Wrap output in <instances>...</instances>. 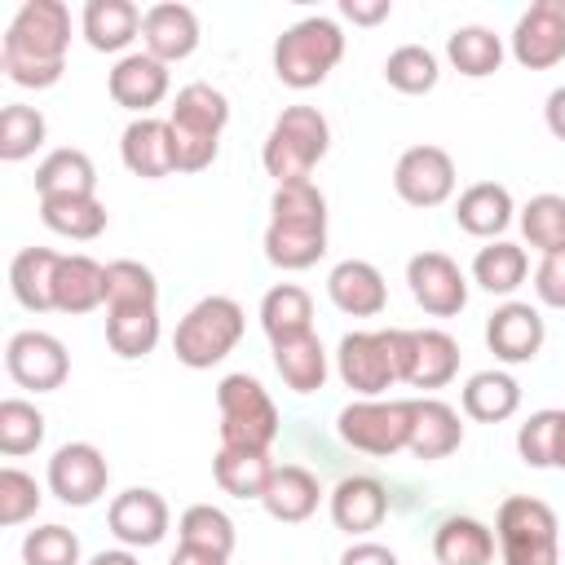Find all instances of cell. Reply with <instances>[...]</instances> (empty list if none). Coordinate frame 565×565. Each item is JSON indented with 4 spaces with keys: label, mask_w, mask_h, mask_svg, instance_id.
I'll use <instances>...</instances> for the list:
<instances>
[{
    "label": "cell",
    "mask_w": 565,
    "mask_h": 565,
    "mask_svg": "<svg viewBox=\"0 0 565 565\" xmlns=\"http://www.w3.org/2000/svg\"><path fill=\"white\" fill-rule=\"evenodd\" d=\"M4 371L18 388H31V393H53L66 384L71 375V358H66V344L49 331H18L9 335L4 344Z\"/></svg>",
    "instance_id": "obj_11"
},
{
    "label": "cell",
    "mask_w": 565,
    "mask_h": 565,
    "mask_svg": "<svg viewBox=\"0 0 565 565\" xmlns=\"http://www.w3.org/2000/svg\"><path fill=\"white\" fill-rule=\"evenodd\" d=\"M225 124H230V102H225L221 88H212L203 79L177 88L172 110H168L177 172H203V168H212L216 163V150H221Z\"/></svg>",
    "instance_id": "obj_3"
},
{
    "label": "cell",
    "mask_w": 565,
    "mask_h": 565,
    "mask_svg": "<svg viewBox=\"0 0 565 565\" xmlns=\"http://www.w3.org/2000/svg\"><path fill=\"white\" fill-rule=\"evenodd\" d=\"M455 181H459L455 159H450V150H441V146H428V141H424V146H411V150L397 154L393 190H397V199L411 203V207H441V203L455 194Z\"/></svg>",
    "instance_id": "obj_12"
},
{
    "label": "cell",
    "mask_w": 565,
    "mask_h": 565,
    "mask_svg": "<svg viewBox=\"0 0 565 565\" xmlns=\"http://www.w3.org/2000/svg\"><path fill=\"white\" fill-rule=\"evenodd\" d=\"M44 137H49V124H44V115L35 106L9 102L0 110V159L4 163H22L26 154H35L44 146Z\"/></svg>",
    "instance_id": "obj_41"
},
{
    "label": "cell",
    "mask_w": 565,
    "mask_h": 565,
    "mask_svg": "<svg viewBox=\"0 0 565 565\" xmlns=\"http://www.w3.org/2000/svg\"><path fill=\"white\" fill-rule=\"evenodd\" d=\"M44 441V415L35 402L26 397H4L0 402V455L4 459H22L31 450H40Z\"/></svg>",
    "instance_id": "obj_42"
},
{
    "label": "cell",
    "mask_w": 565,
    "mask_h": 565,
    "mask_svg": "<svg viewBox=\"0 0 565 565\" xmlns=\"http://www.w3.org/2000/svg\"><path fill=\"white\" fill-rule=\"evenodd\" d=\"M40 221L71 243H93L106 230V203L97 194H49L40 199Z\"/></svg>",
    "instance_id": "obj_32"
},
{
    "label": "cell",
    "mask_w": 565,
    "mask_h": 565,
    "mask_svg": "<svg viewBox=\"0 0 565 565\" xmlns=\"http://www.w3.org/2000/svg\"><path fill=\"white\" fill-rule=\"evenodd\" d=\"M406 287L415 305L433 318H455L468 305V278L446 252H415L406 260Z\"/></svg>",
    "instance_id": "obj_14"
},
{
    "label": "cell",
    "mask_w": 565,
    "mask_h": 565,
    "mask_svg": "<svg viewBox=\"0 0 565 565\" xmlns=\"http://www.w3.org/2000/svg\"><path fill=\"white\" fill-rule=\"evenodd\" d=\"M437 565H490L494 561V530L477 516H446L433 534Z\"/></svg>",
    "instance_id": "obj_31"
},
{
    "label": "cell",
    "mask_w": 565,
    "mask_h": 565,
    "mask_svg": "<svg viewBox=\"0 0 565 565\" xmlns=\"http://www.w3.org/2000/svg\"><path fill=\"white\" fill-rule=\"evenodd\" d=\"M340 57H344V31L327 13L300 18L274 40V75H278V84L300 88V93L318 88L335 71Z\"/></svg>",
    "instance_id": "obj_5"
},
{
    "label": "cell",
    "mask_w": 565,
    "mask_h": 565,
    "mask_svg": "<svg viewBox=\"0 0 565 565\" xmlns=\"http://www.w3.org/2000/svg\"><path fill=\"white\" fill-rule=\"evenodd\" d=\"M340 565H397V552L375 543V539H358L340 552Z\"/></svg>",
    "instance_id": "obj_50"
},
{
    "label": "cell",
    "mask_w": 565,
    "mask_h": 565,
    "mask_svg": "<svg viewBox=\"0 0 565 565\" xmlns=\"http://www.w3.org/2000/svg\"><path fill=\"white\" fill-rule=\"evenodd\" d=\"M340 13H344L349 22H358V26H375V22H384V18L393 13V4H388V0H344Z\"/></svg>",
    "instance_id": "obj_51"
},
{
    "label": "cell",
    "mask_w": 565,
    "mask_h": 565,
    "mask_svg": "<svg viewBox=\"0 0 565 565\" xmlns=\"http://www.w3.org/2000/svg\"><path fill=\"white\" fill-rule=\"evenodd\" d=\"M411 415H415V397H358L335 415V433L344 446L388 459L397 450L411 446Z\"/></svg>",
    "instance_id": "obj_10"
},
{
    "label": "cell",
    "mask_w": 565,
    "mask_h": 565,
    "mask_svg": "<svg viewBox=\"0 0 565 565\" xmlns=\"http://www.w3.org/2000/svg\"><path fill=\"white\" fill-rule=\"evenodd\" d=\"M35 194L49 199V194H97V168L84 150L75 146H62V150H49L35 168Z\"/></svg>",
    "instance_id": "obj_37"
},
{
    "label": "cell",
    "mask_w": 565,
    "mask_h": 565,
    "mask_svg": "<svg viewBox=\"0 0 565 565\" xmlns=\"http://www.w3.org/2000/svg\"><path fill=\"white\" fill-rule=\"evenodd\" d=\"M88 565H141V561L132 556V547H106V552H97Z\"/></svg>",
    "instance_id": "obj_54"
},
{
    "label": "cell",
    "mask_w": 565,
    "mask_h": 565,
    "mask_svg": "<svg viewBox=\"0 0 565 565\" xmlns=\"http://www.w3.org/2000/svg\"><path fill=\"white\" fill-rule=\"evenodd\" d=\"M318 503H322V486L305 463H278L269 486H265V494H260V508L282 525L309 521L318 512Z\"/></svg>",
    "instance_id": "obj_24"
},
{
    "label": "cell",
    "mask_w": 565,
    "mask_h": 565,
    "mask_svg": "<svg viewBox=\"0 0 565 565\" xmlns=\"http://www.w3.org/2000/svg\"><path fill=\"white\" fill-rule=\"evenodd\" d=\"M534 296L547 309H565V247L547 252L534 269Z\"/></svg>",
    "instance_id": "obj_49"
},
{
    "label": "cell",
    "mask_w": 565,
    "mask_h": 565,
    "mask_svg": "<svg viewBox=\"0 0 565 565\" xmlns=\"http://www.w3.org/2000/svg\"><path fill=\"white\" fill-rule=\"evenodd\" d=\"M177 534H181V543H194V547H207V552H221V556H230L234 539H238L234 521L212 503H190L177 521Z\"/></svg>",
    "instance_id": "obj_44"
},
{
    "label": "cell",
    "mask_w": 565,
    "mask_h": 565,
    "mask_svg": "<svg viewBox=\"0 0 565 565\" xmlns=\"http://www.w3.org/2000/svg\"><path fill=\"white\" fill-rule=\"evenodd\" d=\"M57 265H62V252L53 247H22L9 265V287H13V300L31 313H49L53 309V282H57Z\"/></svg>",
    "instance_id": "obj_29"
},
{
    "label": "cell",
    "mask_w": 565,
    "mask_h": 565,
    "mask_svg": "<svg viewBox=\"0 0 565 565\" xmlns=\"http://www.w3.org/2000/svg\"><path fill=\"white\" fill-rule=\"evenodd\" d=\"M525 274H530V256L508 238H494L472 256V282L490 296H512L525 282Z\"/></svg>",
    "instance_id": "obj_38"
},
{
    "label": "cell",
    "mask_w": 565,
    "mask_h": 565,
    "mask_svg": "<svg viewBox=\"0 0 565 565\" xmlns=\"http://www.w3.org/2000/svg\"><path fill=\"white\" fill-rule=\"evenodd\" d=\"M556 512L534 494H512L499 503L494 539L503 565H556L561 539H556Z\"/></svg>",
    "instance_id": "obj_8"
},
{
    "label": "cell",
    "mask_w": 565,
    "mask_h": 565,
    "mask_svg": "<svg viewBox=\"0 0 565 565\" xmlns=\"http://www.w3.org/2000/svg\"><path fill=\"white\" fill-rule=\"evenodd\" d=\"M459 402H463V415L468 419H477V424H503L521 406V384L508 371H477V375H468Z\"/></svg>",
    "instance_id": "obj_34"
},
{
    "label": "cell",
    "mask_w": 565,
    "mask_h": 565,
    "mask_svg": "<svg viewBox=\"0 0 565 565\" xmlns=\"http://www.w3.org/2000/svg\"><path fill=\"white\" fill-rule=\"evenodd\" d=\"M106 88H110V102H115V106H124V110H132V115L141 119V115H150V110L168 97L172 75H168V66H163L159 57H150V53L141 49V53H124V57L110 66Z\"/></svg>",
    "instance_id": "obj_18"
},
{
    "label": "cell",
    "mask_w": 565,
    "mask_h": 565,
    "mask_svg": "<svg viewBox=\"0 0 565 565\" xmlns=\"http://www.w3.org/2000/svg\"><path fill=\"white\" fill-rule=\"evenodd\" d=\"M402 366H406V327L349 331L335 349V371L344 388H353L358 397H380L393 384H402Z\"/></svg>",
    "instance_id": "obj_7"
},
{
    "label": "cell",
    "mask_w": 565,
    "mask_h": 565,
    "mask_svg": "<svg viewBox=\"0 0 565 565\" xmlns=\"http://www.w3.org/2000/svg\"><path fill=\"white\" fill-rule=\"evenodd\" d=\"M97 305H106V265H97L84 252L62 256L57 282H53V309L79 318V313H93Z\"/></svg>",
    "instance_id": "obj_28"
},
{
    "label": "cell",
    "mask_w": 565,
    "mask_h": 565,
    "mask_svg": "<svg viewBox=\"0 0 565 565\" xmlns=\"http://www.w3.org/2000/svg\"><path fill=\"white\" fill-rule=\"evenodd\" d=\"M159 305V282L141 260H110L106 265V309Z\"/></svg>",
    "instance_id": "obj_45"
},
{
    "label": "cell",
    "mask_w": 565,
    "mask_h": 565,
    "mask_svg": "<svg viewBox=\"0 0 565 565\" xmlns=\"http://www.w3.org/2000/svg\"><path fill=\"white\" fill-rule=\"evenodd\" d=\"M168 565H230V556L207 552V547H194V543H181V547L172 552V561H168Z\"/></svg>",
    "instance_id": "obj_53"
},
{
    "label": "cell",
    "mask_w": 565,
    "mask_h": 565,
    "mask_svg": "<svg viewBox=\"0 0 565 565\" xmlns=\"http://www.w3.org/2000/svg\"><path fill=\"white\" fill-rule=\"evenodd\" d=\"M106 344L128 362L154 353V344H159V305L106 309Z\"/></svg>",
    "instance_id": "obj_39"
},
{
    "label": "cell",
    "mask_w": 565,
    "mask_h": 565,
    "mask_svg": "<svg viewBox=\"0 0 565 565\" xmlns=\"http://www.w3.org/2000/svg\"><path fill=\"white\" fill-rule=\"evenodd\" d=\"M110 486V463L93 441H66L49 459V490L66 508H88L106 494Z\"/></svg>",
    "instance_id": "obj_13"
},
{
    "label": "cell",
    "mask_w": 565,
    "mask_h": 565,
    "mask_svg": "<svg viewBox=\"0 0 565 565\" xmlns=\"http://www.w3.org/2000/svg\"><path fill=\"white\" fill-rule=\"evenodd\" d=\"M274 371L282 375V384H287L291 393H318V388L327 384L331 362H327L322 340L309 331V335H296V340L274 344Z\"/></svg>",
    "instance_id": "obj_35"
},
{
    "label": "cell",
    "mask_w": 565,
    "mask_h": 565,
    "mask_svg": "<svg viewBox=\"0 0 565 565\" xmlns=\"http://www.w3.org/2000/svg\"><path fill=\"white\" fill-rule=\"evenodd\" d=\"M22 565H79V534L49 521L26 530L22 539Z\"/></svg>",
    "instance_id": "obj_46"
},
{
    "label": "cell",
    "mask_w": 565,
    "mask_h": 565,
    "mask_svg": "<svg viewBox=\"0 0 565 565\" xmlns=\"http://www.w3.org/2000/svg\"><path fill=\"white\" fill-rule=\"evenodd\" d=\"M216 411H221V446L243 450H269L278 437V406L265 393V384L247 371H234L216 384Z\"/></svg>",
    "instance_id": "obj_9"
},
{
    "label": "cell",
    "mask_w": 565,
    "mask_h": 565,
    "mask_svg": "<svg viewBox=\"0 0 565 565\" xmlns=\"http://www.w3.org/2000/svg\"><path fill=\"white\" fill-rule=\"evenodd\" d=\"M71 9L62 0H26L4 26L0 71L18 88H53L66 71Z\"/></svg>",
    "instance_id": "obj_1"
},
{
    "label": "cell",
    "mask_w": 565,
    "mask_h": 565,
    "mask_svg": "<svg viewBox=\"0 0 565 565\" xmlns=\"http://www.w3.org/2000/svg\"><path fill=\"white\" fill-rule=\"evenodd\" d=\"M463 446V424L459 411L441 397H415V415H411V455L415 459H446Z\"/></svg>",
    "instance_id": "obj_25"
},
{
    "label": "cell",
    "mask_w": 565,
    "mask_h": 565,
    "mask_svg": "<svg viewBox=\"0 0 565 565\" xmlns=\"http://www.w3.org/2000/svg\"><path fill=\"white\" fill-rule=\"evenodd\" d=\"M552 468H561V472H565V411H561V419H556V446H552Z\"/></svg>",
    "instance_id": "obj_55"
},
{
    "label": "cell",
    "mask_w": 565,
    "mask_h": 565,
    "mask_svg": "<svg viewBox=\"0 0 565 565\" xmlns=\"http://www.w3.org/2000/svg\"><path fill=\"white\" fill-rule=\"evenodd\" d=\"M455 375H459V340L450 331H437V327L406 331L402 384H411V388H446Z\"/></svg>",
    "instance_id": "obj_19"
},
{
    "label": "cell",
    "mask_w": 565,
    "mask_h": 565,
    "mask_svg": "<svg viewBox=\"0 0 565 565\" xmlns=\"http://www.w3.org/2000/svg\"><path fill=\"white\" fill-rule=\"evenodd\" d=\"M384 79H388V88H397L406 97H419V93H433L437 88L441 62L424 44H402V49H393L384 57Z\"/></svg>",
    "instance_id": "obj_40"
},
{
    "label": "cell",
    "mask_w": 565,
    "mask_h": 565,
    "mask_svg": "<svg viewBox=\"0 0 565 565\" xmlns=\"http://www.w3.org/2000/svg\"><path fill=\"white\" fill-rule=\"evenodd\" d=\"M269 450H243V446H216L212 455V477L230 499H260L269 477H274Z\"/></svg>",
    "instance_id": "obj_30"
},
{
    "label": "cell",
    "mask_w": 565,
    "mask_h": 565,
    "mask_svg": "<svg viewBox=\"0 0 565 565\" xmlns=\"http://www.w3.org/2000/svg\"><path fill=\"white\" fill-rule=\"evenodd\" d=\"M106 525H110V534H115L124 547H154V543H163V534H168V525H172V512H168V503H163L159 490H150V486H128L124 494L110 499Z\"/></svg>",
    "instance_id": "obj_16"
},
{
    "label": "cell",
    "mask_w": 565,
    "mask_h": 565,
    "mask_svg": "<svg viewBox=\"0 0 565 565\" xmlns=\"http://www.w3.org/2000/svg\"><path fill=\"white\" fill-rule=\"evenodd\" d=\"M446 62L468 79H486V75H494L503 66V40L481 22L455 26L446 35Z\"/></svg>",
    "instance_id": "obj_36"
},
{
    "label": "cell",
    "mask_w": 565,
    "mask_h": 565,
    "mask_svg": "<svg viewBox=\"0 0 565 565\" xmlns=\"http://www.w3.org/2000/svg\"><path fill=\"white\" fill-rule=\"evenodd\" d=\"M543 124H547V132H552L556 141H565V84L547 93V102H543Z\"/></svg>",
    "instance_id": "obj_52"
},
{
    "label": "cell",
    "mask_w": 565,
    "mask_h": 565,
    "mask_svg": "<svg viewBox=\"0 0 565 565\" xmlns=\"http://www.w3.org/2000/svg\"><path fill=\"white\" fill-rule=\"evenodd\" d=\"M243 327H247V318L234 296H203L177 322L172 353L190 371H212L216 362H225L234 353V344L243 340Z\"/></svg>",
    "instance_id": "obj_6"
},
{
    "label": "cell",
    "mask_w": 565,
    "mask_h": 565,
    "mask_svg": "<svg viewBox=\"0 0 565 565\" xmlns=\"http://www.w3.org/2000/svg\"><path fill=\"white\" fill-rule=\"evenodd\" d=\"M40 499H44V490H40V481L31 477V472H22V468H0V525H22V521H31L35 516V508H40Z\"/></svg>",
    "instance_id": "obj_47"
},
{
    "label": "cell",
    "mask_w": 565,
    "mask_h": 565,
    "mask_svg": "<svg viewBox=\"0 0 565 565\" xmlns=\"http://www.w3.org/2000/svg\"><path fill=\"white\" fill-rule=\"evenodd\" d=\"M327 296H331V305H335L340 313H349V318H375V313H384V305H388L384 274H380L371 260H358V256L340 260V265L327 274Z\"/></svg>",
    "instance_id": "obj_23"
},
{
    "label": "cell",
    "mask_w": 565,
    "mask_h": 565,
    "mask_svg": "<svg viewBox=\"0 0 565 565\" xmlns=\"http://www.w3.org/2000/svg\"><path fill=\"white\" fill-rule=\"evenodd\" d=\"M119 159L141 181L172 177L177 172V154H172V128H168V119H154V115L132 119L124 128V137H119Z\"/></svg>",
    "instance_id": "obj_21"
},
{
    "label": "cell",
    "mask_w": 565,
    "mask_h": 565,
    "mask_svg": "<svg viewBox=\"0 0 565 565\" xmlns=\"http://www.w3.org/2000/svg\"><path fill=\"white\" fill-rule=\"evenodd\" d=\"M521 234L530 247H539L543 256L565 247V194H534L521 207Z\"/></svg>",
    "instance_id": "obj_43"
},
{
    "label": "cell",
    "mask_w": 565,
    "mask_h": 565,
    "mask_svg": "<svg viewBox=\"0 0 565 565\" xmlns=\"http://www.w3.org/2000/svg\"><path fill=\"white\" fill-rule=\"evenodd\" d=\"M327 150H331L327 115L318 106H287L260 146V163L278 185H291V181H309V172L327 159Z\"/></svg>",
    "instance_id": "obj_4"
},
{
    "label": "cell",
    "mask_w": 565,
    "mask_h": 565,
    "mask_svg": "<svg viewBox=\"0 0 565 565\" xmlns=\"http://www.w3.org/2000/svg\"><path fill=\"white\" fill-rule=\"evenodd\" d=\"M141 9L132 0H88L79 13V31L97 53H124L141 35Z\"/></svg>",
    "instance_id": "obj_27"
},
{
    "label": "cell",
    "mask_w": 565,
    "mask_h": 565,
    "mask_svg": "<svg viewBox=\"0 0 565 565\" xmlns=\"http://www.w3.org/2000/svg\"><path fill=\"white\" fill-rule=\"evenodd\" d=\"M141 44L163 66L185 62L199 49V18H194V9L190 4H177V0L150 4L146 18H141Z\"/></svg>",
    "instance_id": "obj_20"
},
{
    "label": "cell",
    "mask_w": 565,
    "mask_h": 565,
    "mask_svg": "<svg viewBox=\"0 0 565 565\" xmlns=\"http://www.w3.org/2000/svg\"><path fill=\"white\" fill-rule=\"evenodd\" d=\"M512 216H516V203H512L508 185H499V181H477L455 199V225L472 238L494 243L512 225Z\"/></svg>",
    "instance_id": "obj_26"
},
{
    "label": "cell",
    "mask_w": 565,
    "mask_h": 565,
    "mask_svg": "<svg viewBox=\"0 0 565 565\" xmlns=\"http://www.w3.org/2000/svg\"><path fill=\"white\" fill-rule=\"evenodd\" d=\"M260 327L269 335V344L296 340L313 331V296L296 282H278L260 296Z\"/></svg>",
    "instance_id": "obj_33"
},
{
    "label": "cell",
    "mask_w": 565,
    "mask_h": 565,
    "mask_svg": "<svg viewBox=\"0 0 565 565\" xmlns=\"http://www.w3.org/2000/svg\"><path fill=\"white\" fill-rule=\"evenodd\" d=\"M327 508H331L335 530L362 539V534L380 530V521L388 516V490H384V481L358 472V477H344V481L327 494Z\"/></svg>",
    "instance_id": "obj_22"
},
{
    "label": "cell",
    "mask_w": 565,
    "mask_h": 565,
    "mask_svg": "<svg viewBox=\"0 0 565 565\" xmlns=\"http://www.w3.org/2000/svg\"><path fill=\"white\" fill-rule=\"evenodd\" d=\"M556 419L561 411H534L521 428H516V455L525 468H552V446H556Z\"/></svg>",
    "instance_id": "obj_48"
},
{
    "label": "cell",
    "mask_w": 565,
    "mask_h": 565,
    "mask_svg": "<svg viewBox=\"0 0 565 565\" xmlns=\"http://www.w3.org/2000/svg\"><path fill=\"white\" fill-rule=\"evenodd\" d=\"M543 340H547V327H543V313L530 300H503L490 313V322H486V344L508 366L534 362L539 349H543Z\"/></svg>",
    "instance_id": "obj_17"
},
{
    "label": "cell",
    "mask_w": 565,
    "mask_h": 565,
    "mask_svg": "<svg viewBox=\"0 0 565 565\" xmlns=\"http://www.w3.org/2000/svg\"><path fill=\"white\" fill-rule=\"evenodd\" d=\"M327 252V194L313 181L278 185L269 199L265 260L278 269H309Z\"/></svg>",
    "instance_id": "obj_2"
},
{
    "label": "cell",
    "mask_w": 565,
    "mask_h": 565,
    "mask_svg": "<svg viewBox=\"0 0 565 565\" xmlns=\"http://www.w3.org/2000/svg\"><path fill=\"white\" fill-rule=\"evenodd\" d=\"M512 57L525 71L565 62V0H534L512 26Z\"/></svg>",
    "instance_id": "obj_15"
}]
</instances>
